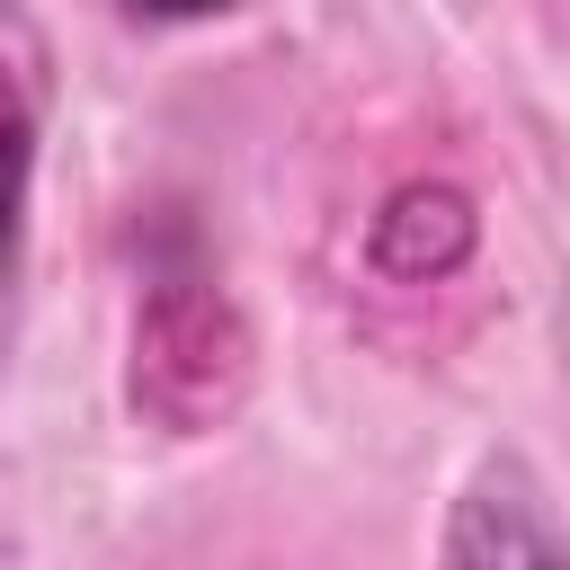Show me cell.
<instances>
[{
    "mask_svg": "<svg viewBox=\"0 0 570 570\" xmlns=\"http://www.w3.org/2000/svg\"><path fill=\"white\" fill-rule=\"evenodd\" d=\"M454 570H481V561H570V517L552 508V490L534 481L525 454H481V472L463 481L454 499V525L436 543Z\"/></svg>",
    "mask_w": 570,
    "mask_h": 570,
    "instance_id": "obj_1",
    "label": "cell"
},
{
    "mask_svg": "<svg viewBox=\"0 0 570 570\" xmlns=\"http://www.w3.org/2000/svg\"><path fill=\"white\" fill-rule=\"evenodd\" d=\"M472 240H481V214H472V196L463 187H401L383 214H374V232H365V258L383 267V276H401V285H428V276H454L463 258H472Z\"/></svg>",
    "mask_w": 570,
    "mask_h": 570,
    "instance_id": "obj_2",
    "label": "cell"
},
{
    "mask_svg": "<svg viewBox=\"0 0 570 570\" xmlns=\"http://www.w3.org/2000/svg\"><path fill=\"white\" fill-rule=\"evenodd\" d=\"M134 9H151V18H214V9H232V0H134Z\"/></svg>",
    "mask_w": 570,
    "mask_h": 570,
    "instance_id": "obj_3",
    "label": "cell"
}]
</instances>
